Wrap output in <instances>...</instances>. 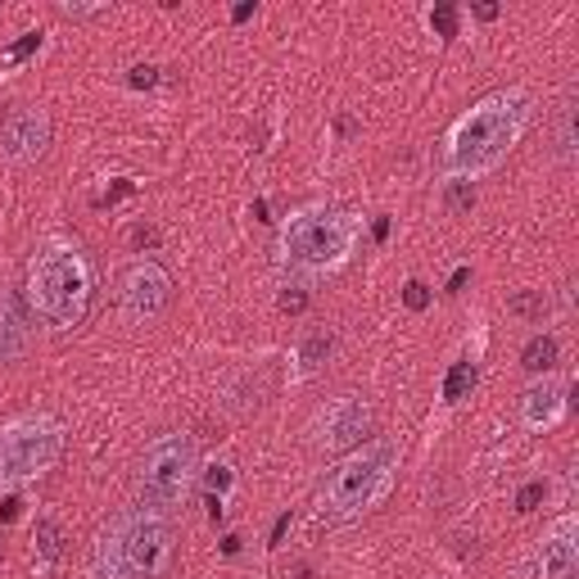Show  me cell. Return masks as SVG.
<instances>
[{
    "label": "cell",
    "mask_w": 579,
    "mask_h": 579,
    "mask_svg": "<svg viewBox=\"0 0 579 579\" xmlns=\"http://www.w3.org/2000/svg\"><path fill=\"white\" fill-rule=\"evenodd\" d=\"M467 281H471V267H458V272L448 276V295H458V290H462Z\"/></svg>",
    "instance_id": "cell-28"
},
{
    "label": "cell",
    "mask_w": 579,
    "mask_h": 579,
    "mask_svg": "<svg viewBox=\"0 0 579 579\" xmlns=\"http://www.w3.org/2000/svg\"><path fill=\"white\" fill-rule=\"evenodd\" d=\"M403 304H407L412 313H426V308H430V285L412 276V281L403 285Z\"/></svg>",
    "instance_id": "cell-23"
},
{
    "label": "cell",
    "mask_w": 579,
    "mask_h": 579,
    "mask_svg": "<svg viewBox=\"0 0 579 579\" xmlns=\"http://www.w3.org/2000/svg\"><path fill=\"white\" fill-rule=\"evenodd\" d=\"M259 14V6H236L231 10V23H244V19H254Z\"/></svg>",
    "instance_id": "cell-31"
},
{
    "label": "cell",
    "mask_w": 579,
    "mask_h": 579,
    "mask_svg": "<svg viewBox=\"0 0 579 579\" xmlns=\"http://www.w3.org/2000/svg\"><path fill=\"white\" fill-rule=\"evenodd\" d=\"M371 403L358 398V394H340V398H330L313 412V422H308V439L317 452H349L358 444H367L371 435Z\"/></svg>",
    "instance_id": "cell-8"
},
{
    "label": "cell",
    "mask_w": 579,
    "mask_h": 579,
    "mask_svg": "<svg viewBox=\"0 0 579 579\" xmlns=\"http://www.w3.org/2000/svg\"><path fill=\"white\" fill-rule=\"evenodd\" d=\"M521 367L529 371V376H548V371L557 367V336H548V330L529 336L525 349H521Z\"/></svg>",
    "instance_id": "cell-16"
},
{
    "label": "cell",
    "mask_w": 579,
    "mask_h": 579,
    "mask_svg": "<svg viewBox=\"0 0 579 579\" xmlns=\"http://www.w3.org/2000/svg\"><path fill=\"white\" fill-rule=\"evenodd\" d=\"M539 503H548V480H529V484H521V493H516V512L529 516V512H539Z\"/></svg>",
    "instance_id": "cell-19"
},
{
    "label": "cell",
    "mask_w": 579,
    "mask_h": 579,
    "mask_svg": "<svg viewBox=\"0 0 579 579\" xmlns=\"http://www.w3.org/2000/svg\"><path fill=\"white\" fill-rule=\"evenodd\" d=\"M529 113L534 100L525 87H499L480 96L444 136V177L476 186L493 168H503L529 128Z\"/></svg>",
    "instance_id": "cell-1"
},
{
    "label": "cell",
    "mask_w": 579,
    "mask_h": 579,
    "mask_svg": "<svg viewBox=\"0 0 579 579\" xmlns=\"http://www.w3.org/2000/svg\"><path fill=\"white\" fill-rule=\"evenodd\" d=\"M32 51H41V32H23V41H14V46L6 51V59H14V64H19V59H28Z\"/></svg>",
    "instance_id": "cell-25"
},
{
    "label": "cell",
    "mask_w": 579,
    "mask_h": 579,
    "mask_svg": "<svg viewBox=\"0 0 579 579\" xmlns=\"http://www.w3.org/2000/svg\"><path fill=\"white\" fill-rule=\"evenodd\" d=\"M222 553H227V557H236V553H240V539H236V534H227V539H222Z\"/></svg>",
    "instance_id": "cell-32"
},
{
    "label": "cell",
    "mask_w": 579,
    "mask_h": 579,
    "mask_svg": "<svg viewBox=\"0 0 579 579\" xmlns=\"http://www.w3.org/2000/svg\"><path fill=\"white\" fill-rule=\"evenodd\" d=\"M398 476V444L394 439H367L358 448H349L345 458L321 476L317 489V512L321 521H358L371 507L385 503V493L394 489Z\"/></svg>",
    "instance_id": "cell-4"
},
{
    "label": "cell",
    "mask_w": 579,
    "mask_h": 579,
    "mask_svg": "<svg viewBox=\"0 0 579 579\" xmlns=\"http://www.w3.org/2000/svg\"><path fill=\"white\" fill-rule=\"evenodd\" d=\"M64 422L55 412H19L0 422V493H14L51 476L64 458Z\"/></svg>",
    "instance_id": "cell-7"
},
{
    "label": "cell",
    "mask_w": 579,
    "mask_h": 579,
    "mask_svg": "<svg viewBox=\"0 0 579 579\" xmlns=\"http://www.w3.org/2000/svg\"><path fill=\"white\" fill-rule=\"evenodd\" d=\"M426 19H430V28H435L444 41H452V36H458V19H462V10H458V6H435Z\"/></svg>",
    "instance_id": "cell-21"
},
{
    "label": "cell",
    "mask_w": 579,
    "mask_h": 579,
    "mask_svg": "<svg viewBox=\"0 0 579 579\" xmlns=\"http://www.w3.org/2000/svg\"><path fill=\"white\" fill-rule=\"evenodd\" d=\"M308 308V295H304V285H290L285 295H281V313H304Z\"/></svg>",
    "instance_id": "cell-26"
},
{
    "label": "cell",
    "mask_w": 579,
    "mask_h": 579,
    "mask_svg": "<svg viewBox=\"0 0 579 579\" xmlns=\"http://www.w3.org/2000/svg\"><path fill=\"white\" fill-rule=\"evenodd\" d=\"M358 236H362V222L349 209H336V204H304V209L285 218L281 240H276V259L285 272L308 276V281L336 276L358 254Z\"/></svg>",
    "instance_id": "cell-3"
},
{
    "label": "cell",
    "mask_w": 579,
    "mask_h": 579,
    "mask_svg": "<svg viewBox=\"0 0 579 579\" xmlns=\"http://www.w3.org/2000/svg\"><path fill=\"white\" fill-rule=\"evenodd\" d=\"M336 330H330V326H313L308 330V336L299 340V349H295V362H299V371H304V376H313V371H321L326 362H330V353H336Z\"/></svg>",
    "instance_id": "cell-14"
},
{
    "label": "cell",
    "mask_w": 579,
    "mask_h": 579,
    "mask_svg": "<svg viewBox=\"0 0 579 579\" xmlns=\"http://www.w3.org/2000/svg\"><path fill=\"white\" fill-rule=\"evenodd\" d=\"M122 321L128 326H150L163 317V308L173 304V276L163 272L154 259H136L128 272H122Z\"/></svg>",
    "instance_id": "cell-9"
},
{
    "label": "cell",
    "mask_w": 579,
    "mask_h": 579,
    "mask_svg": "<svg viewBox=\"0 0 579 579\" xmlns=\"http://www.w3.org/2000/svg\"><path fill=\"white\" fill-rule=\"evenodd\" d=\"M507 313H512V317H525V321H544V317H548L544 290H521V295H512V299H507Z\"/></svg>",
    "instance_id": "cell-18"
},
{
    "label": "cell",
    "mask_w": 579,
    "mask_h": 579,
    "mask_svg": "<svg viewBox=\"0 0 579 579\" xmlns=\"http://www.w3.org/2000/svg\"><path fill=\"white\" fill-rule=\"evenodd\" d=\"M204 476V484L214 489V503H227V493L236 489V471L231 467H209V471H199Z\"/></svg>",
    "instance_id": "cell-22"
},
{
    "label": "cell",
    "mask_w": 579,
    "mask_h": 579,
    "mask_svg": "<svg viewBox=\"0 0 579 579\" xmlns=\"http://www.w3.org/2000/svg\"><path fill=\"white\" fill-rule=\"evenodd\" d=\"M100 579H168L173 566V525L168 516L132 507L118 512L96 539Z\"/></svg>",
    "instance_id": "cell-5"
},
{
    "label": "cell",
    "mask_w": 579,
    "mask_h": 579,
    "mask_svg": "<svg viewBox=\"0 0 579 579\" xmlns=\"http://www.w3.org/2000/svg\"><path fill=\"white\" fill-rule=\"evenodd\" d=\"M51 132L55 128L46 105H14L0 122V159L14 163V168H28L51 150Z\"/></svg>",
    "instance_id": "cell-10"
},
{
    "label": "cell",
    "mask_w": 579,
    "mask_h": 579,
    "mask_svg": "<svg viewBox=\"0 0 579 579\" xmlns=\"http://www.w3.org/2000/svg\"><path fill=\"white\" fill-rule=\"evenodd\" d=\"M444 204H448V214H467L476 204V186L471 182H448L444 186Z\"/></svg>",
    "instance_id": "cell-20"
},
{
    "label": "cell",
    "mask_w": 579,
    "mask_h": 579,
    "mask_svg": "<svg viewBox=\"0 0 579 579\" xmlns=\"http://www.w3.org/2000/svg\"><path fill=\"white\" fill-rule=\"evenodd\" d=\"M32 557H36L41 570L64 557V525L55 516H36L32 521Z\"/></svg>",
    "instance_id": "cell-15"
},
{
    "label": "cell",
    "mask_w": 579,
    "mask_h": 579,
    "mask_svg": "<svg viewBox=\"0 0 579 579\" xmlns=\"http://www.w3.org/2000/svg\"><path fill=\"white\" fill-rule=\"evenodd\" d=\"M128 87H136V91H154V87H159V68H154V64H136V68H128Z\"/></svg>",
    "instance_id": "cell-24"
},
{
    "label": "cell",
    "mask_w": 579,
    "mask_h": 579,
    "mask_svg": "<svg viewBox=\"0 0 579 579\" xmlns=\"http://www.w3.org/2000/svg\"><path fill=\"white\" fill-rule=\"evenodd\" d=\"M23 349H28V326H23L19 308H14V295L0 290V367H10L14 358H23Z\"/></svg>",
    "instance_id": "cell-13"
},
{
    "label": "cell",
    "mask_w": 579,
    "mask_h": 579,
    "mask_svg": "<svg viewBox=\"0 0 579 579\" xmlns=\"http://www.w3.org/2000/svg\"><path fill=\"white\" fill-rule=\"evenodd\" d=\"M471 14H476V19H480V23H493V19H499V14H503V10H499V6H476V10H471Z\"/></svg>",
    "instance_id": "cell-29"
},
{
    "label": "cell",
    "mask_w": 579,
    "mask_h": 579,
    "mask_svg": "<svg viewBox=\"0 0 579 579\" xmlns=\"http://www.w3.org/2000/svg\"><path fill=\"white\" fill-rule=\"evenodd\" d=\"M575 566H579V516L566 512L534 539L525 575L529 579H575Z\"/></svg>",
    "instance_id": "cell-11"
},
{
    "label": "cell",
    "mask_w": 579,
    "mask_h": 579,
    "mask_svg": "<svg viewBox=\"0 0 579 579\" xmlns=\"http://www.w3.org/2000/svg\"><path fill=\"white\" fill-rule=\"evenodd\" d=\"M132 240L141 244V250H150V244H159V231H154V227H136V231H132Z\"/></svg>",
    "instance_id": "cell-27"
},
{
    "label": "cell",
    "mask_w": 579,
    "mask_h": 579,
    "mask_svg": "<svg viewBox=\"0 0 579 579\" xmlns=\"http://www.w3.org/2000/svg\"><path fill=\"white\" fill-rule=\"evenodd\" d=\"M91 295H96V267H91L87 250L64 231L41 236L32 259H28L32 313L51 330H73V326H81V317H87Z\"/></svg>",
    "instance_id": "cell-2"
},
{
    "label": "cell",
    "mask_w": 579,
    "mask_h": 579,
    "mask_svg": "<svg viewBox=\"0 0 579 579\" xmlns=\"http://www.w3.org/2000/svg\"><path fill=\"white\" fill-rule=\"evenodd\" d=\"M476 381H480L476 362H452V367H448V376H444V403H448V407H458V403L476 390Z\"/></svg>",
    "instance_id": "cell-17"
},
{
    "label": "cell",
    "mask_w": 579,
    "mask_h": 579,
    "mask_svg": "<svg viewBox=\"0 0 579 579\" xmlns=\"http://www.w3.org/2000/svg\"><path fill=\"white\" fill-rule=\"evenodd\" d=\"M199 484V448L186 430H168V435H154L136 462V507L159 512V516H173Z\"/></svg>",
    "instance_id": "cell-6"
},
{
    "label": "cell",
    "mask_w": 579,
    "mask_h": 579,
    "mask_svg": "<svg viewBox=\"0 0 579 579\" xmlns=\"http://www.w3.org/2000/svg\"><path fill=\"white\" fill-rule=\"evenodd\" d=\"M566 412H570V398H566V381L557 376V371H548V376H534L516 403V417L525 430L534 435H548L566 422Z\"/></svg>",
    "instance_id": "cell-12"
},
{
    "label": "cell",
    "mask_w": 579,
    "mask_h": 579,
    "mask_svg": "<svg viewBox=\"0 0 579 579\" xmlns=\"http://www.w3.org/2000/svg\"><path fill=\"white\" fill-rule=\"evenodd\" d=\"M285 529H290V512H285V516H276V525H272V544H267V548H276V544H281V534H285Z\"/></svg>",
    "instance_id": "cell-30"
}]
</instances>
